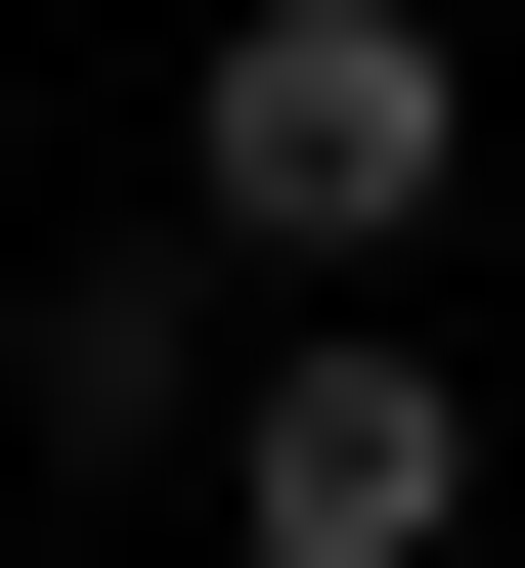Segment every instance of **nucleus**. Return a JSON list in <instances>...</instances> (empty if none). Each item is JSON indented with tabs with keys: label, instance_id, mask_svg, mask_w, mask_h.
Wrapping results in <instances>:
<instances>
[{
	"label": "nucleus",
	"instance_id": "1",
	"mask_svg": "<svg viewBox=\"0 0 525 568\" xmlns=\"http://www.w3.org/2000/svg\"><path fill=\"white\" fill-rule=\"evenodd\" d=\"M438 175H482V44L438 0H220V44H175V219H220V263H394Z\"/></svg>",
	"mask_w": 525,
	"mask_h": 568
},
{
	"label": "nucleus",
	"instance_id": "2",
	"mask_svg": "<svg viewBox=\"0 0 525 568\" xmlns=\"http://www.w3.org/2000/svg\"><path fill=\"white\" fill-rule=\"evenodd\" d=\"M438 525H482V394L394 306H263L220 351V568H438Z\"/></svg>",
	"mask_w": 525,
	"mask_h": 568
},
{
	"label": "nucleus",
	"instance_id": "3",
	"mask_svg": "<svg viewBox=\"0 0 525 568\" xmlns=\"http://www.w3.org/2000/svg\"><path fill=\"white\" fill-rule=\"evenodd\" d=\"M175 263H220V219H175ZM175 263H44V306H0V394H44V437H175V481H220V351H175Z\"/></svg>",
	"mask_w": 525,
	"mask_h": 568
}]
</instances>
